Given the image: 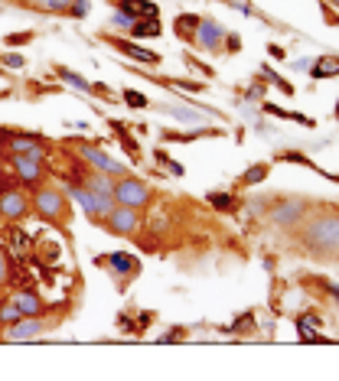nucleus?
Returning a JSON list of instances; mask_svg holds the SVG:
<instances>
[{"label": "nucleus", "instance_id": "nucleus-1", "mask_svg": "<svg viewBox=\"0 0 339 381\" xmlns=\"http://www.w3.org/2000/svg\"><path fill=\"white\" fill-rule=\"evenodd\" d=\"M303 245L310 248L314 254H336L339 251V219L336 215H323V219H314L307 228H303Z\"/></svg>", "mask_w": 339, "mask_h": 381}, {"label": "nucleus", "instance_id": "nucleus-2", "mask_svg": "<svg viewBox=\"0 0 339 381\" xmlns=\"http://www.w3.org/2000/svg\"><path fill=\"white\" fill-rule=\"evenodd\" d=\"M33 209H36L39 219H46V221H69V202H65V196L56 186L39 189L36 199H33Z\"/></svg>", "mask_w": 339, "mask_h": 381}, {"label": "nucleus", "instance_id": "nucleus-3", "mask_svg": "<svg viewBox=\"0 0 339 381\" xmlns=\"http://www.w3.org/2000/svg\"><path fill=\"white\" fill-rule=\"evenodd\" d=\"M147 199H151V189L134 176H124L121 183H114V202L124 206V209H144Z\"/></svg>", "mask_w": 339, "mask_h": 381}, {"label": "nucleus", "instance_id": "nucleus-4", "mask_svg": "<svg viewBox=\"0 0 339 381\" xmlns=\"http://www.w3.org/2000/svg\"><path fill=\"white\" fill-rule=\"evenodd\" d=\"M303 215H307V202L303 199H284L281 206H274L267 212L271 225H277V228H297L303 221Z\"/></svg>", "mask_w": 339, "mask_h": 381}, {"label": "nucleus", "instance_id": "nucleus-5", "mask_svg": "<svg viewBox=\"0 0 339 381\" xmlns=\"http://www.w3.org/2000/svg\"><path fill=\"white\" fill-rule=\"evenodd\" d=\"M105 225H108V232H114V235H134L140 228V215H138V209L114 206V209L105 215Z\"/></svg>", "mask_w": 339, "mask_h": 381}, {"label": "nucleus", "instance_id": "nucleus-6", "mask_svg": "<svg viewBox=\"0 0 339 381\" xmlns=\"http://www.w3.org/2000/svg\"><path fill=\"white\" fill-rule=\"evenodd\" d=\"M39 332H43L39 316H20L17 323H10V326H7L3 339H10V342H26V339H36Z\"/></svg>", "mask_w": 339, "mask_h": 381}, {"label": "nucleus", "instance_id": "nucleus-7", "mask_svg": "<svg viewBox=\"0 0 339 381\" xmlns=\"http://www.w3.org/2000/svg\"><path fill=\"white\" fill-rule=\"evenodd\" d=\"M222 26L212 23V20H199V26H196V36H193V43L199 46V50H222Z\"/></svg>", "mask_w": 339, "mask_h": 381}, {"label": "nucleus", "instance_id": "nucleus-8", "mask_svg": "<svg viewBox=\"0 0 339 381\" xmlns=\"http://www.w3.org/2000/svg\"><path fill=\"white\" fill-rule=\"evenodd\" d=\"M82 160L88 166H98L101 173H111V176H127V170L121 163H114L108 153H101V150H91V147H82Z\"/></svg>", "mask_w": 339, "mask_h": 381}, {"label": "nucleus", "instance_id": "nucleus-9", "mask_svg": "<svg viewBox=\"0 0 339 381\" xmlns=\"http://www.w3.org/2000/svg\"><path fill=\"white\" fill-rule=\"evenodd\" d=\"M13 170L26 186H36L43 179V160H33V157H13Z\"/></svg>", "mask_w": 339, "mask_h": 381}, {"label": "nucleus", "instance_id": "nucleus-10", "mask_svg": "<svg viewBox=\"0 0 339 381\" xmlns=\"http://www.w3.org/2000/svg\"><path fill=\"white\" fill-rule=\"evenodd\" d=\"M26 212H30V202H26L17 189H10V193H3V196H0V215H3V219H10V221L23 219Z\"/></svg>", "mask_w": 339, "mask_h": 381}, {"label": "nucleus", "instance_id": "nucleus-11", "mask_svg": "<svg viewBox=\"0 0 339 381\" xmlns=\"http://www.w3.org/2000/svg\"><path fill=\"white\" fill-rule=\"evenodd\" d=\"M13 303H17V309H20L23 316H39V309H43V300H39L30 287H23L20 294L13 296Z\"/></svg>", "mask_w": 339, "mask_h": 381}, {"label": "nucleus", "instance_id": "nucleus-12", "mask_svg": "<svg viewBox=\"0 0 339 381\" xmlns=\"http://www.w3.org/2000/svg\"><path fill=\"white\" fill-rule=\"evenodd\" d=\"M85 186L91 193H98V196H111L114 199V179L111 173H88L85 176Z\"/></svg>", "mask_w": 339, "mask_h": 381}, {"label": "nucleus", "instance_id": "nucleus-13", "mask_svg": "<svg viewBox=\"0 0 339 381\" xmlns=\"http://www.w3.org/2000/svg\"><path fill=\"white\" fill-rule=\"evenodd\" d=\"M108 264H111V271L118 274H138L140 271V264L131 254H124V251H114L111 258H108Z\"/></svg>", "mask_w": 339, "mask_h": 381}, {"label": "nucleus", "instance_id": "nucleus-14", "mask_svg": "<svg viewBox=\"0 0 339 381\" xmlns=\"http://www.w3.org/2000/svg\"><path fill=\"white\" fill-rule=\"evenodd\" d=\"M121 52H127L131 59H138V62H147V65H153L157 62V52H151V50H140V46H134V43H127V39H118L114 43Z\"/></svg>", "mask_w": 339, "mask_h": 381}, {"label": "nucleus", "instance_id": "nucleus-15", "mask_svg": "<svg viewBox=\"0 0 339 381\" xmlns=\"http://www.w3.org/2000/svg\"><path fill=\"white\" fill-rule=\"evenodd\" d=\"M196 26H199V17H193V13H183L179 20H176V33L183 39H193L196 36Z\"/></svg>", "mask_w": 339, "mask_h": 381}, {"label": "nucleus", "instance_id": "nucleus-16", "mask_svg": "<svg viewBox=\"0 0 339 381\" xmlns=\"http://www.w3.org/2000/svg\"><path fill=\"white\" fill-rule=\"evenodd\" d=\"M339 72V59H316L314 62V78H333Z\"/></svg>", "mask_w": 339, "mask_h": 381}, {"label": "nucleus", "instance_id": "nucleus-17", "mask_svg": "<svg viewBox=\"0 0 339 381\" xmlns=\"http://www.w3.org/2000/svg\"><path fill=\"white\" fill-rule=\"evenodd\" d=\"M131 33H134V36H140V39H144V36L153 39V36H160V23H157V20L151 17V20H144V23H134V26H131Z\"/></svg>", "mask_w": 339, "mask_h": 381}, {"label": "nucleus", "instance_id": "nucleus-18", "mask_svg": "<svg viewBox=\"0 0 339 381\" xmlns=\"http://www.w3.org/2000/svg\"><path fill=\"white\" fill-rule=\"evenodd\" d=\"M121 7H124L127 13H147V17H157V7L153 3H147V0H121Z\"/></svg>", "mask_w": 339, "mask_h": 381}, {"label": "nucleus", "instance_id": "nucleus-19", "mask_svg": "<svg viewBox=\"0 0 339 381\" xmlns=\"http://www.w3.org/2000/svg\"><path fill=\"white\" fill-rule=\"evenodd\" d=\"M209 206L219 212H232L235 209V196H228V193H209Z\"/></svg>", "mask_w": 339, "mask_h": 381}, {"label": "nucleus", "instance_id": "nucleus-20", "mask_svg": "<svg viewBox=\"0 0 339 381\" xmlns=\"http://www.w3.org/2000/svg\"><path fill=\"white\" fill-rule=\"evenodd\" d=\"M10 248H13V254H26V248H30V235L20 232V228H10Z\"/></svg>", "mask_w": 339, "mask_h": 381}, {"label": "nucleus", "instance_id": "nucleus-21", "mask_svg": "<svg viewBox=\"0 0 339 381\" xmlns=\"http://www.w3.org/2000/svg\"><path fill=\"white\" fill-rule=\"evenodd\" d=\"M264 176H267V163H254V166H248V170H245V176H241V179H245L248 186H254V183H261Z\"/></svg>", "mask_w": 339, "mask_h": 381}, {"label": "nucleus", "instance_id": "nucleus-22", "mask_svg": "<svg viewBox=\"0 0 339 381\" xmlns=\"http://www.w3.org/2000/svg\"><path fill=\"white\" fill-rule=\"evenodd\" d=\"M245 329H248V332L254 329V316H252V313H241L239 320L228 326V332H235V336H245Z\"/></svg>", "mask_w": 339, "mask_h": 381}, {"label": "nucleus", "instance_id": "nucleus-23", "mask_svg": "<svg viewBox=\"0 0 339 381\" xmlns=\"http://www.w3.org/2000/svg\"><path fill=\"white\" fill-rule=\"evenodd\" d=\"M20 316H23V313H20V309H17V303H0V323H7V326H10V323H17L20 320Z\"/></svg>", "mask_w": 339, "mask_h": 381}, {"label": "nucleus", "instance_id": "nucleus-24", "mask_svg": "<svg viewBox=\"0 0 339 381\" xmlns=\"http://www.w3.org/2000/svg\"><path fill=\"white\" fill-rule=\"evenodd\" d=\"M59 75H63V82H69L72 88H82V91H91V85H88L82 75H76V72H69V69H59Z\"/></svg>", "mask_w": 339, "mask_h": 381}, {"label": "nucleus", "instance_id": "nucleus-25", "mask_svg": "<svg viewBox=\"0 0 339 381\" xmlns=\"http://www.w3.org/2000/svg\"><path fill=\"white\" fill-rule=\"evenodd\" d=\"M118 137H121V144H124L127 157H131V160H138V157H140V147H138V140H134V137L127 134V131H124V134H118Z\"/></svg>", "mask_w": 339, "mask_h": 381}, {"label": "nucleus", "instance_id": "nucleus-26", "mask_svg": "<svg viewBox=\"0 0 339 381\" xmlns=\"http://www.w3.org/2000/svg\"><path fill=\"white\" fill-rule=\"evenodd\" d=\"M134 20H138V17H134V13H127L124 7L114 13V26H124V30H131V26H134Z\"/></svg>", "mask_w": 339, "mask_h": 381}, {"label": "nucleus", "instance_id": "nucleus-27", "mask_svg": "<svg viewBox=\"0 0 339 381\" xmlns=\"http://www.w3.org/2000/svg\"><path fill=\"white\" fill-rule=\"evenodd\" d=\"M124 101L131 105V108H147V98H144L140 91H134V88H127L124 91Z\"/></svg>", "mask_w": 339, "mask_h": 381}, {"label": "nucleus", "instance_id": "nucleus-28", "mask_svg": "<svg viewBox=\"0 0 339 381\" xmlns=\"http://www.w3.org/2000/svg\"><path fill=\"white\" fill-rule=\"evenodd\" d=\"M10 283V261H7V251H0V287Z\"/></svg>", "mask_w": 339, "mask_h": 381}, {"label": "nucleus", "instance_id": "nucleus-29", "mask_svg": "<svg viewBox=\"0 0 339 381\" xmlns=\"http://www.w3.org/2000/svg\"><path fill=\"white\" fill-rule=\"evenodd\" d=\"M3 65H7V69H23V56H17V52H10V56L3 59Z\"/></svg>", "mask_w": 339, "mask_h": 381}, {"label": "nucleus", "instance_id": "nucleus-30", "mask_svg": "<svg viewBox=\"0 0 339 381\" xmlns=\"http://www.w3.org/2000/svg\"><path fill=\"white\" fill-rule=\"evenodd\" d=\"M46 10H69V0H43Z\"/></svg>", "mask_w": 339, "mask_h": 381}, {"label": "nucleus", "instance_id": "nucleus-31", "mask_svg": "<svg viewBox=\"0 0 339 381\" xmlns=\"http://www.w3.org/2000/svg\"><path fill=\"white\" fill-rule=\"evenodd\" d=\"M26 39H33V33H17V36H7V43L17 46V43H26Z\"/></svg>", "mask_w": 339, "mask_h": 381}, {"label": "nucleus", "instance_id": "nucleus-32", "mask_svg": "<svg viewBox=\"0 0 339 381\" xmlns=\"http://www.w3.org/2000/svg\"><path fill=\"white\" fill-rule=\"evenodd\" d=\"M72 13H76V17H85V3H72Z\"/></svg>", "mask_w": 339, "mask_h": 381}, {"label": "nucleus", "instance_id": "nucleus-33", "mask_svg": "<svg viewBox=\"0 0 339 381\" xmlns=\"http://www.w3.org/2000/svg\"><path fill=\"white\" fill-rule=\"evenodd\" d=\"M327 294H329V296H336V300H339V287H336V283H329V287H327Z\"/></svg>", "mask_w": 339, "mask_h": 381}, {"label": "nucleus", "instance_id": "nucleus-34", "mask_svg": "<svg viewBox=\"0 0 339 381\" xmlns=\"http://www.w3.org/2000/svg\"><path fill=\"white\" fill-rule=\"evenodd\" d=\"M0 173H3V160H0Z\"/></svg>", "mask_w": 339, "mask_h": 381}, {"label": "nucleus", "instance_id": "nucleus-35", "mask_svg": "<svg viewBox=\"0 0 339 381\" xmlns=\"http://www.w3.org/2000/svg\"><path fill=\"white\" fill-rule=\"evenodd\" d=\"M329 3H336V7H339V0H329Z\"/></svg>", "mask_w": 339, "mask_h": 381}]
</instances>
